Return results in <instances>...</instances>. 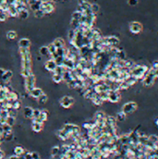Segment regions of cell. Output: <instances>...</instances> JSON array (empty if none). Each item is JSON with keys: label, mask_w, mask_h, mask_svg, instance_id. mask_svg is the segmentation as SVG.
I'll list each match as a JSON object with an SVG mask.
<instances>
[{"label": "cell", "mask_w": 158, "mask_h": 159, "mask_svg": "<svg viewBox=\"0 0 158 159\" xmlns=\"http://www.w3.org/2000/svg\"><path fill=\"white\" fill-rule=\"evenodd\" d=\"M35 83H36V77L34 74L32 73V74L25 78V82H24L25 90L28 93H30L33 88H35Z\"/></svg>", "instance_id": "obj_1"}, {"label": "cell", "mask_w": 158, "mask_h": 159, "mask_svg": "<svg viewBox=\"0 0 158 159\" xmlns=\"http://www.w3.org/2000/svg\"><path fill=\"white\" fill-rule=\"evenodd\" d=\"M59 103H60V106L63 107V108L67 109V108H70V107L73 106V104H74V99H73L71 96L65 95L60 99Z\"/></svg>", "instance_id": "obj_2"}, {"label": "cell", "mask_w": 158, "mask_h": 159, "mask_svg": "<svg viewBox=\"0 0 158 159\" xmlns=\"http://www.w3.org/2000/svg\"><path fill=\"white\" fill-rule=\"evenodd\" d=\"M136 109H137L136 103H134V102H128V103L123 105L121 111L125 113L126 115H128V114H131L134 111H136Z\"/></svg>", "instance_id": "obj_3"}, {"label": "cell", "mask_w": 158, "mask_h": 159, "mask_svg": "<svg viewBox=\"0 0 158 159\" xmlns=\"http://www.w3.org/2000/svg\"><path fill=\"white\" fill-rule=\"evenodd\" d=\"M40 9H42L44 11V14H49V13L53 12L55 9V7H54L53 3H51V1H44L41 4Z\"/></svg>", "instance_id": "obj_4"}, {"label": "cell", "mask_w": 158, "mask_h": 159, "mask_svg": "<svg viewBox=\"0 0 158 159\" xmlns=\"http://www.w3.org/2000/svg\"><path fill=\"white\" fill-rule=\"evenodd\" d=\"M129 31L134 34H138L143 31V25L138 21H133L129 24Z\"/></svg>", "instance_id": "obj_5"}, {"label": "cell", "mask_w": 158, "mask_h": 159, "mask_svg": "<svg viewBox=\"0 0 158 159\" xmlns=\"http://www.w3.org/2000/svg\"><path fill=\"white\" fill-rule=\"evenodd\" d=\"M56 67H58V64L55 63V59H48L46 62V65H44V69H46L47 71L49 72H54L56 69Z\"/></svg>", "instance_id": "obj_6"}, {"label": "cell", "mask_w": 158, "mask_h": 159, "mask_svg": "<svg viewBox=\"0 0 158 159\" xmlns=\"http://www.w3.org/2000/svg\"><path fill=\"white\" fill-rule=\"evenodd\" d=\"M29 94H30V95L32 96V98L37 99L38 97H40V96L44 94V91H43L41 88H39V87H35V88H33Z\"/></svg>", "instance_id": "obj_7"}, {"label": "cell", "mask_w": 158, "mask_h": 159, "mask_svg": "<svg viewBox=\"0 0 158 159\" xmlns=\"http://www.w3.org/2000/svg\"><path fill=\"white\" fill-rule=\"evenodd\" d=\"M23 116L27 119H32L33 117V108L31 106H25L23 109Z\"/></svg>", "instance_id": "obj_8"}, {"label": "cell", "mask_w": 158, "mask_h": 159, "mask_svg": "<svg viewBox=\"0 0 158 159\" xmlns=\"http://www.w3.org/2000/svg\"><path fill=\"white\" fill-rule=\"evenodd\" d=\"M43 129H44V123L32 121V129L34 132H42V130H43Z\"/></svg>", "instance_id": "obj_9"}, {"label": "cell", "mask_w": 158, "mask_h": 159, "mask_svg": "<svg viewBox=\"0 0 158 159\" xmlns=\"http://www.w3.org/2000/svg\"><path fill=\"white\" fill-rule=\"evenodd\" d=\"M19 46L20 48H27L29 49L31 46V41L27 38H22L19 41Z\"/></svg>", "instance_id": "obj_10"}, {"label": "cell", "mask_w": 158, "mask_h": 159, "mask_svg": "<svg viewBox=\"0 0 158 159\" xmlns=\"http://www.w3.org/2000/svg\"><path fill=\"white\" fill-rule=\"evenodd\" d=\"M12 77H13V72L12 71H11V70H6L0 81L7 83V82H8L10 81L11 79H12Z\"/></svg>", "instance_id": "obj_11"}, {"label": "cell", "mask_w": 158, "mask_h": 159, "mask_svg": "<svg viewBox=\"0 0 158 159\" xmlns=\"http://www.w3.org/2000/svg\"><path fill=\"white\" fill-rule=\"evenodd\" d=\"M25 152H26V150L21 145H17V146L14 147V149H13L14 155H17V156H22L24 155Z\"/></svg>", "instance_id": "obj_12"}, {"label": "cell", "mask_w": 158, "mask_h": 159, "mask_svg": "<svg viewBox=\"0 0 158 159\" xmlns=\"http://www.w3.org/2000/svg\"><path fill=\"white\" fill-rule=\"evenodd\" d=\"M50 153H51V156H56V155H62L61 154V147L60 146H53L51 148V151H50Z\"/></svg>", "instance_id": "obj_13"}, {"label": "cell", "mask_w": 158, "mask_h": 159, "mask_svg": "<svg viewBox=\"0 0 158 159\" xmlns=\"http://www.w3.org/2000/svg\"><path fill=\"white\" fill-rule=\"evenodd\" d=\"M53 44L56 47V49H58V48H62V47H64L65 43H64V40H63V39H61V38H56V39L55 40V41L53 42Z\"/></svg>", "instance_id": "obj_14"}, {"label": "cell", "mask_w": 158, "mask_h": 159, "mask_svg": "<svg viewBox=\"0 0 158 159\" xmlns=\"http://www.w3.org/2000/svg\"><path fill=\"white\" fill-rule=\"evenodd\" d=\"M39 54H40L42 56H50V52H49L48 46H46V45H44V46H41L40 49H39Z\"/></svg>", "instance_id": "obj_15"}, {"label": "cell", "mask_w": 158, "mask_h": 159, "mask_svg": "<svg viewBox=\"0 0 158 159\" xmlns=\"http://www.w3.org/2000/svg\"><path fill=\"white\" fill-rule=\"evenodd\" d=\"M41 4H42V1H38V0H37L35 3H32V4L30 5V8H31V9L33 11V12H35L36 10H39L41 8Z\"/></svg>", "instance_id": "obj_16"}, {"label": "cell", "mask_w": 158, "mask_h": 159, "mask_svg": "<svg viewBox=\"0 0 158 159\" xmlns=\"http://www.w3.org/2000/svg\"><path fill=\"white\" fill-rule=\"evenodd\" d=\"M37 101H38V103H39V104H46V103H47V101H48V96L44 93V94L40 96V97H38V98H37Z\"/></svg>", "instance_id": "obj_17"}, {"label": "cell", "mask_w": 158, "mask_h": 159, "mask_svg": "<svg viewBox=\"0 0 158 159\" xmlns=\"http://www.w3.org/2000/svg\"><path fill=\"white\" fill-rule=\"evenodd\" d=\"M52 80H53V82L55 83H60L62 81H63V76L59 75V74H56V73H54L53 76H52Z\"/></svg>", "instance_id": "obj_18"}, {"label": "cell", "mask_w": 158, "mask_h": 159, "mask_svg": "<svg viewBox=\"0 0 158 159\" xmlns=\"http://www.w3.org/2000/svg\"><path fill=\"white\" fill-rule=\"evenodd\" d=\"M18 16L20 17V19H21V20H26L28 17H29V12L27 11V9L20 10V12L18 13Z\"/></svg>", "instance_id": "obj_19"}, {"label": "cell", "mask_w": 158, "mask_h": 159, "mask_svg": "<svg viewBox=\"0 0 158 159\" xmlns=\"http://www.w3.org/2000/svg\"><path fill=\"white\" fill-rule=\"evenodd\" d=\"M2 128H3V130H4L5 133H11V132H12V130H13V127L9 126V125L7 124V123L3 124L2 125Z\"/></svg>", "instance_id": "obj_20"}, {"label": "cell", "mask_w": 158, "mask_h": 159, "mask_svg": "<svg viewBox=\"0 0 158 159\" xmlns=\"http://www.w3.org/2000/svg\"><path fill=\"white\" fill-rule=\"evenodd\" d=\"M126 114L124 112L120 111V112H118L117 114V117H116V120H118V121H123L124 119L126 118Z\"/></svg>", "instance_id": "obj_21"}, {"label": "cell", "mask_w": 158, "mask_h": 159, "mask_svg": "<svg viewBox=\"0 0 158 159\" xmlns=\"http://www.w3.org/2000/svg\"><path fill=\"white\" fill-rule=\"evenodd\" d=\"M7 38L8 40H14L17 38V32L14 31H8L7 32Z\"/></svg>", "instance_id": "obj_22"}, {"label": "cell", "mask_w": 158, "mask_h": 159, "mask_svg": "<svg viewBox=\"0 0 158 159\" xmlns=\"http://www.w3.org/2000/svg\"><path fill=\"white\" fill-rule=\"evenodd\" d=\"M30 74H32V72H31V70L30 69H21V71H20V75L22 77H28Z\"/></svg>", "instance_id": "obj_23"}, {"label": "cell", "mask_w": 158, "mask_h": 159, "mask_svg": "<svg viewBox=\"0 0 158 159\" xmlns=\"http://www.w3.org/2000/svg\"><path fill=\"white\" fill-rule=\"evenodd\" d=\"M7 124H8L9 126L11 127H14V125L16 124V117H8L7 118Z\"/></svg>", "instance_id": "obj_24"}, {"label": "cell", "mask_w": 158, "mask_h": 159, "mask_svg": "<svg viewBox=\"0 0 158 159\" xmlns=\"http://www.w3.org/2000/svg\"><path fill=\"white\" fill-rule=\"evenodd\" d=\"M11 103H12V108H14L16 110H19L20 109V107L21 106V103H20L19 100H17V101H11Z\"/></svg>", "instance_id": "obj_25"}, {"label": "cell", "mask_w": 158, "mask_h": 159, "mask_svg": "<svg viewBox=\"0 0 158 159\" xmlns=\"http://www.w3.org/2000/svg\"><path fill=\"white\" fill-rule=\"evenodd\" d=\"M44 15H46V14H44V12L42 9L36 10L35 12H34V17H35V18H37V19H42Z\"/></svg>", "instance_id": "obj_26"}, {"label": "cell", "mask_w": 158, "mask_h": 159, "mask_svg": "<svg viewBox=\"0 0 158 159\" xmlns=\"http://www.w3.org/2000/svg\"><path fill=\"white\" fill-rule=\"evenodd\" d=\"M40 114H41V110L39 108H33V117H32V119H36L40 117Z\"/></svg>", "instance_id": "obj_27"}, {"label": "cell", "mask_w": 158, "mask_h": 159, "mask_svg": "<svg viewBox=\"0 0 158 159\" xmlns=\"http://www.w3.org/2000/svg\"><path fill=\"white\" fill-rule=\"evenodd\" d=\"M8 115H9V117H17V116H18V110H16L14 108H9L8 109Z\"/></svg>", "instance_id": "obj_28"}, {"label": "cell", "mask_w": 158, "mask_h": 159, "mask_svg": "<svg viewBox=\"0 0 158 159\" xmlns=\"http://www.w3.org/2000/svg\"><path fill=\"white\" fill-rule=\"evenodd\" d=\"M91 8H92V11L94 15H96L97 12H99V6L97 4H92Z\"/></svg>", "instance_id": "obj_29"}, {"label": "cell", "mask_w": 158, "mask_h": 159, "mask_svg": "<svg viewBox=\"0 0 158 159\" xmlns=\"http://www.w3.org/2000/svg\"><path fill=\"white\" fill-rule=\"evenodd\" d=\"M9 117L8 115V109H3L1 111V115H0V117H3V118H8Z\"/></svg>", "instance_id": "obj_30"}, {"label": "cell", "mask_w": 158, "mask_h": 159, "mask_svg": "<svg viewBox=\"0 0 158 159\" xmlns=\"http://www.w3.org/2000/svg\"><path fill=\"white\" fill-rule=\"evenodd\" d=\"M23 159H32V152H29V151H26L24 153V155L21 156Z\"/></svg>", "instance_id": "obj_31"}, {"label": "cell", "mask_w": 158, "mask_h": 159, "mask_svg": "<svg viewBox=\"0 0 158 159\" xmlns=\"http://www.w3.org/2000/svg\"><path fill=\"white\" fill-rule=\"evenodd\" d=\"M32 159H41L38 152H32Z\"/></svg>", "instance_id": "obj_32"}, {"label": "cell", "mask_w": 158, "mask_h": 159, "mask_svg": "<svg viewBox=\"0 0 158 159\" xmlns=\"http://www.w3.org/2000/svg\"><path fill=\"white\" fill-rule=\"evenodd\" d=\"M5 156H6V153H5V151H3V150L0 149V159H4Z\"/></svg>", "instance_id": "obj_33"}, {"label": "cell", "mask_w": 158, "mask_h": 159, "mask_svg": "<svg viewBox=\"0 0 158 159\" xmlns=\"http://www.w3.org/2000/svg\"><path fill=\"white\" fill-rule=\"evenodd\" d=\"M129 4L131 5V6H134L137 4V0H129Z\"/></svg>", "instance_id": "obj_34"}, {"label": "cell", "mask_w": 158, "mask_h": 159, "mask_svg": "<svg viewBox=\"0 0 158 159\" xmlns=\"http://www.w3.org/2000/svg\"><path fill=\"white\" fill-rule=\"evenodd\" d=\"M5 70L3 69V68H0V80H1V78H2V76L4 75V73H5Z\"/></svg>", "instance_id": "obj_35"}, {"label": "cell", "mask_w": 158, "mask_h": 159, "mask_svg": "<svg viewBox=\"0 0 158 159\" xmlns=\"http://www.w3.org/2000/svg\"><path fill=\"white\" fill-rule=\"evenodd\" d=\"M8 159H20V156H17V155H10Z\"/></svg>", "instance_id": "obj_36"}, {"label": "cell", "mask_w": 158, "mask_h": 159, "mask_svg": "<svg viewBox=\"0 0 158 159\" xmlns=\"http://www.w3.org/2000/svg\"><path fill=\"white\" fill-rule=\"evenodd\" d=\"M1 111H2V108L0 107V115H1Z\"/></svg>", "instance_id": "obj_37"}]
</instances>
